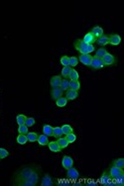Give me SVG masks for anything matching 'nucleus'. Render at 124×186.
<instances>
[{
  "mask_svg": "<svg viewBox=\"0 0 124 186\" xmlns=\"http://www.w3.org/2000/svg\"><path fill=\"white\" fill-rule=\"evenodd\" d=\"M61 82H62V77H61L60 75H54V76L51 77V79H50V84H51V86H52V88L60 87Z\"/></svg>",
  "mask_w": 124,
  "mask_h": 186,
  "instance_id": "obj_10",
  "label": "nucleus"
},
{
  "mask_svg": "<svg viewBox=\"0 0 124 186\" xmlns=\"http://www.w3.org/2000/svg\"><path fill=\"white\" fill-rule=\"evenodd\" d=\"M16 141H17V143H18L19 145H25V144H26V143L28 142L27 136H26V135H21V134H19L18 137L16 138Z\"/></svg>",
  "mask_w": 124,
  "mask_h": 186,
  "instance_id": "obj_30",
  "label": "nucleus"
},
{
  "mask_svg": "<svg viewBox=\"0 0 124 186\" xmlns=\"http://www.w3.org/2000/svg\"><path fill=\"white\" fill-rule=\"evenodd\" d=\"M63 94H64V91H63L61 87H57V88H53L52 91H51V97H52L53 100L59 99L60 97L63 96Z\"/></svg>",
  "mask_w": 124,
  "mask_h": 186,
  "instance_id": "obj_11",
  "label": "nucleus"
},
{
  "mask_svg": "<svg viewBox=\"0 0 124 186\" xmlns=\"http://www.w3.org/2000/svg\"><path fill=\"white\" fill-rule=\"evenodd\" d=\"M25 120H26V116H25L24 114H19V115H17V117H16V122H17V124H18L19 126L24 125V124H25Z\"/></svg>",
  "mask_w": 124,
  "mask_h": 186,
  "instance_id": "obj_32",
  "label": "nucleus"
},
{
  "mask_svg": "<svg viewBox=\"0 0 124 186\" xmlns=\"http://www.w3.org/2000/svg\"><path fill=\"white\" fill-rule=\"evenodd\" d=\"M103 66H104V64H103L102 59H98V57H92V62H90V65H89L90 69L92 70H98V69H102Z\"/></svg>",
  "mask_w": 124,
  "mask_h": 186,
  "instance_id": "obj_5",
  "label": "nucleus"
},
{
  "mask_svg": "<svg viewBox=\"0 0 124 186\" xmlns=\"http://www.w3.org/2000/svg\"><path fill=\"white\" fill-rule=\"evenodd\" d=\"M47 145H48V148H49V150H51V152H62V149H61V147L58 145L57 141H56V142H49Z\"/></svg>",
  "mask_w": 124,
  "mask_h": 186,
  "instance_id": "obj_16",
  "label": "nucleus"
},
{
  "mask_svg": "<svg viewBox=\"0 0 124 186\" xmlns=\"http://www.w3.org/2000/svg\"><path fill=\"white\" fill-rule=\"evenodd\" d=\"M68 78H69L70 80H78V78H80V74H78V72L75 69H72Z\"/></svg>",
  "mask_w": 124,
  "mask_h": 186,
  "instance_id": "obj_29",
  "label": "nucleus"
},
{
  "mask_svg": "<svg viewBox=\"0 0 124 186\" xmlns=\"http://www.w3.org/2000/svg\"><path fill=\"white\" fill-rule=\"evenodd\" d=\"M43 134L48 136V137H53V127L51 125H44L43 126Z\"/></svg>",
  "mask_w": 124,
  "mask_h": 186,
  "instance_id": "obj_21",
  "label": "nucleus"
},
{
  "mask_svg": "<svg viewBox=\"0 0 124 186\" xmlns=\"http://www.w3.org/2000/svg\"><path fill=\"white\" fill-rule=\"evenodd\" d=\"M70 88L78 91L80 88V83L78 80H70Z\"/></svg>",
  "mask_w": 124,
  "mask_h": 186,
  "instance_id": "obj_25",
  "label": "nucleus"
},
{
  "mask_svg": "<svg viewBox=\"0 0 124 186\" xmlns=\"http://www.w3.org/2000/svg\"><path fill=\"white\" fill-rule=\"evenodd\" d=\"M63 136V131L61 127H54L53 128V137L55 138H60Z\"/></svg>",
  "mask_w": 124,
  "mask_h": 186,
  "instance_id": "obj_27",
  "label": "nucleus"
},
{
  "mask_svg": "<svg viewBox=\"0 0 124 186\" xmlns=\"http://www.w3.org/2000/svg\"><path fill=\"white\" fill-rule=\"evenodd\" d=\"M8 155H9L8 150L3 149V148H0V158H6Z\"/></svg>",
  "mask_w": 124,
  "mask_h": 186,
  "instance_id": "obj_39",
  "label": "nucleus"
},
{
  "mask_svg": "<svg viewBox=\"0 0 124 186\" xmlns=\"http://www.w3.org/2000/svg\"><path fill=\"white\" fill-rule=\"evenodd\" d=\"M112 165H114L116 167L123 168L124 167V159L123 158H117V159H114L112 162Z\"/></svg>",
  "mask_w": 124,
  "mask_h": 186,
  "instance_id": "obj_31",
  "label": "nucleus"
},
{
  "mask_svg": "<svg viewBox=\"0 0 124 186\" xmlns=\"http://www.w3.org/2000/svg\"><path fill=\"white\" fill-rule=\"evenodd\" d=\"M92 59V56H90L89 54H82V55H80V57H78V62H80L82 64L87 65V66H89L90 65Z\"/></svg>",
  "mask_w": 124,
  "mask_h": 186,
  "instance_id": "obj_7",
  "label": "nucleus"
},
{
  "mask_svg": "<svg viewBox=\"0 0 124 186\" xmlns=\"http://www.w3.org/2000/svg\"><path fill=\"white\" fill-rule=\"evenodd\" d=\"M26 136H27L28 142H30V143L37 142L38 137H39V135H38L37 133H35V132H28V134Z\"/></svg>",
  "mask_w": 124,
  "mask_h": 186,
  "instance_id": "obj_22",
  "label": "nucleus"
},
{
  "mask_svg": "<svg viewBox=\"0 0 124 186\" xmlns=\"http://www.w3.org/2000/svg\"><path fill=\"white\" fill-rule=\"evenodd\" d=\"M62 165L66 169H69V168L73 167V165H74V159L70 157H69V155H65L62 159Z\"/></svg>",
  "mask_w": 124,
  "mask_h": 186,
  "instance_id": "obj_8",
  "label": "nucleus"
},
{
  "mask_svg": "<svg viewBox=\"0 0 124 186\" xmlns=\"http://www.w3.org/2000/svg\"><path fill=\"white\" fill-rule=\"evenodd\" d=\"M28 128L29 127H32V126L35 125V119L34 118H31V117H26V120H25V124Z\"/></svg>",
  "mask_w": 124,
  "mask_h": 186,
  "instance_id": "obj_36",
  "label": "nucleus"
},
{
  "mask_svg": "<svg viewBox=\"0 0 124 186\" xmlns=\"http://www.w3.org/2000/svg\"><path fill=\"white\" fill-rule=\"evenodd\" d=\"M60 62H61V64L64 65V66H70L69 65V57H67V56L62 57L60 59Z\"/></svg>",
  "mask_w": 124,
  "mask_h": 186,
  "instance_id": "obj_38",
  "label": "nucleus"
},
{
  "mask_svg": "<svg viewBox=\"0 0 124 186\" xmlns=\"http://www.w3.org/2000/svg\"><path fill=\"white\" fill-rule=\"evenodd\" d=\"M57 143H58V145L61 147V149H66V148L68 147V145H70V143H69V141L67 140V138H62V137H60V138H58V141H57Z\"/></svg>",
  "mask_w": 124,
  "mask_h": 186,
  "instance_id": "obj_20",
  "label": "nucleus"
},
{
  "mask_svg": "<svg viewBox=\"0 0 124 186\" xmlns=\"http://www.w3.org/2000/svg\"><path fill=\"white\" fill-rule=\"evenodd\" d=\"M66 138H67V140L69 141L70 144H73V143H75V141H77V136H75L74 133H70V134L67 135Z\"/></svg>",
  "mask_w": 124,
  "mask_h": 186,
  "instance_id": "obj_37",
  "label": "nucleus"
},
{
  "mask_svg": "<svg viewBox=\"0 0 124 186\" xmlns=\"http://www.w3.org/2000/svg\"><path fill=\"white\" fill-rule=\"evenodd\" d=\"M28 132H29V130H28V127L26 125H21L19 126L18 128V133L21 135H27Z\"/></svg>",
  "mask_w": 124,
  "mask_h": 186,
  "instance_id": "obj_35",
  "label": "nucleus"
},
{
  "mask_svg": "<svg viewBox=\"0 0 124 186\" xmlns=\"http://www.w3.org/2000/svg\"><path fill=\"white\" fill-rule=\"evenodd\" d=\"M90 33H92L93 36L97 39V38H99L100 36H102V35H103V29L101 28V27H99V26H95V27H93V28L92 29Z\"/></svg>",
  "mask_w": 124,
  "mask_h": 186,
  "instance_id": "obj_18",
  "label": "nucleus"
},
{
  "mask_svg": "<svg viewBox=\"0 0 124 186\" xmlns=\"http://www.w3.org/2000/svg\"><path fill=\"white\" fill-rule=\"evenodd\" d=\"M70 70H72V67L70 66H64V69H62V76L65 77V78H68Z\"/></svg>",
  "mask_w": 124,
  "mask_h": 186,
  "instance_id": "obj_34",
  "label": "nucleus"
},
{
  "mask_svg": "<svg viewBox=\"0 0 124 186\" xmlns=\"http://www.w3.org/2000/svg\"><path fill=\"white\" fill-rule=\"evenodd\" d=\"M67 176L70 178V179H78V177H80V172H78V170L77 168L75 167H70L69 169H67Z\"/></svg>",
  "mask_w": 124,
  "mask_h": 186,
  "instance_id": "obj_9",
  "label": "nucleus"
},
{
  "mask_svg": "<svg viewBox=\"0 0 124 186\" xmlns=\"http://www.w3.org/2000/svg\"><path fill=\"white\" fill-rule=\"evenodd\" d=\"M74 46H75V49L77 50L78 52H80V55L90 54V52H94V50H95V48L93 45H88L80 39L75 40L74 43Z\"/></svg>",
  "mask_w": 124,
  "mask_h": 186,
  "instance_id": "obj_2",
  "label": "nucleus"
},
{
  "mask_svg": "<svg viewBox=\"0 0 124 186\" xmlns=\"http://www.w3.org/2000/svg\"><path fill=\"white\" fill-rule=\"evenodd\" d=\"M37 142H38V144H39L40 145H43V147H44V145H47L48 143H49V139H48V136L44 135V134L40 135L39 137H38Z\"/></svg>",
  "mask_w": 124,
  "mask_h": 186,
  "instance_id": "obj_19",
  "label": "nucleus"
},
{
  "mask_svg": "<svg viewBox=\"0 0 124 186\" xmlns=\"http://www.w3.org/2000/svg\"><path fill=\"white\" fill-rule=\"evenodd\" d=\"M62 131H63V135H69L70 134V133H73V127L70 125L69 124H65V125H63L62 127Z\"/></svg>",
  "mask_w": 124,
  "mask_h": 186,
  "instance_id": "obj_23",
  "label": "nucleus"
},
{
  "mask_svg": "<svg viewBox=\"0 0 124 186\" xmlns=\"http://www.w3.org/2000/svg\"><path fill=\"white\" fill-rule=\"evenodd\" d=\"M61 88H62L63 91H66L70 88V79L68 78H64L62 79V82H61Z\"/></svg>",
  "mask_w": 124,
  "mask_h": 186,
  "instance_id": "obj_28",
  "label": "nucleus"
},
{
  "mask_svg": "<svg viewBox=\"0 0 124 186\" xmlns=\"http://www.w3.org/2000/svg\"><path fill=\"white\" fill-rule=\"evenodd\" d=\"M78 97V91L74 89L69 88L68 90H66V98L68 100H75Z\"/></svg>",
  "mask_w": 124,
  "mask_h": 186,
  "instance_id": "obj_13",
  "label": "nucleus"
},
{
  "mask_svg": "<svg viewBox=\"0 0 124 186\" xmlns=\"http://www.w3.org/2000/svg\"><path fill=\"white\" fill-rule=\"evenodd\" d=\"M41 172H42V169L40 168V169L36 170V171L33 173L28 179L18 182L17 185L18 186H35V185H37L38 181L40 180V174H41Z\"/></svg>",
  "mask_w": 124,
  "mask_h": 186,
  "instance_id": "obj_3",
  "label": "nucleus"
},
{
  "mask_svg": "<svg viewBox=\"0 0 124 186\" xmlns=\"http://www.w3.org/2000/svg\"><path fill=\"white\" fill-rule=\"evenodd\" d=\"M82 41L85 42V43H87V44H88V45H93L95 43V41H97V38L93 36V35L90 32H88L87 34L85 35V37H83Z\"/></svg>",
  "mask_w": 124,
  "mask_h": 186,
  "instance_id": "obj_15",
  "label": "nucleus"
},
{
  "mask_svg": "<svg viewBox=\"0 0 124 186\" xmlns=\"http://www.w3.org/2000/svg\"><path fill=\"white\" fill-rule=\"evenodd\" d=\"M68 104V99L66 97H60L59 99L56 100V105L58 107H65Z\"/></svg>",
  "mask_w": 124,
  "mask_h": 186,
  "instance_id": "obj_24",
  "label": "nucleus"
},
{
  "mask_svg": "<svg viewBox=\"0 0 124 186\" xmlns=\"http://www.w3.org/2000/svg\"><path fill=\"white\" fill-rule=\"evenodd\" d=\"M40 166H38L37 164H28V165H24V166L18 168L16 171L14 172L13 177H12V184L13 185H17V183L20 181H23V180L28 179L31 175L34 173L36 170L40 169Z\"/></svg>",
  "mask_w": 124,
  "mask_h": 186,
  "instance_id": "obj_1",
  "label": "nucleus"
},
{
  "mask_svg": "<svg viewBox=\"0 0 124 186\" xmlns=\"http://www.w3.org/2000/svg\"><path fill=\"white\" fill-rule=\"evenodd\" d=\"M78 64V59L75 57H69V65L70 67H75L77 66Z\"/></svg>",
  "mask_w": 124,
  "mask_h": 186,
  "instance_id": "obj_33",
  "label": "nucleus"
},
{
  "mask_svg": "<svg viewBox=\"0 0 124 186\" xmlns=\"http://www.w3.org/2000/svg\"><path fill=\"white\" fill-rule=\"evenodd\" d=\"M121 43V38L118 34H112L109 36V44L112 46H118Z\"/></svg>",
  "mask_w": 124,
  "mask_h": 186,
  "instance_id": "obj_14",
  "label": "nucleus"
},
{
  "mask_svg": "<svg viewBox=\"0 0 124 186\" xmlns=\"http://www.w3.org/2000/svg\"><path fill=\"white\" fill-rule=\"evenodd\" d=\"M95 43H97L99 46H106L107 44H109V36L106 35H102L99 38H97Z\"/></svg>",
  "mask_w": 124,
  "mask_h": 186,
  "instance_id": "obj_17",
  "label": "nucleus"
},
{
  "mask_svg": "<svg viewBox=\"0 0 124 186\" xmlns=\"http://www.w3.org/2000/svg\"><path fill=\"white\" fill-rule=\"evenodd\" d=\"M108 174H109V176L111 178L117 179V178H119L123 175V170H122V168L116 167V166H114V165H112V166L109 168Z\"/></svg>",
  "mask_w": 124,
  "mask_h": 186,
  "instance_id": "obj_4",
  "label": "nucleus"
},
{
  "mask_svg": "<svg viewBox=\"0 0 124 186\" xmlns=\"http://www.w3.org/2000/svg\"><path fill=\"white\" fill-rule=\"evenodd\" d=\"M41 185L42 186H54V185H56V183L54 182L53 178L51 177L49 174H45L42 178Z\"/></svg>",
  "mask_w": 124,
  "mask_h": 186,
  "instance_id": "obj_12",
  "label": "nucleus"
},
{
  "mask_svg": "<svg viewBox=\"0 0 124 186\" xmlns=\"http://www.w3.org/2000/svg\"><path fill=\"white\" fill-rule=\"evenodd\" d=\"M107 51L104 49V48H99V49L97 50V52H95V55H94V57H98V59H102L103 57L105 56L106 54H107Z\"/></svg>",
  "mask_w": 124,
  "mask_h": 186,
  "instance_id": "obj_26",
  "label": "nucleus"
},
{
  "mask_svg": "<svg viewBox=\"0 0 124 186\" xmlns=\"http://www.w3.org/2000/svg\"><path fill=\"white\" fill-rule=\"evenodd\" d=\"M101 59H102L103 64H104V65H106V66H111V65L116 64V57L113 56V55L109 54V52H107Z\"/></svg>",
  "mask_w": 124,
  "mask_h": 186,
  "instance_id": "obj_6",
  "label": "nucleus"
}]
</instances>
